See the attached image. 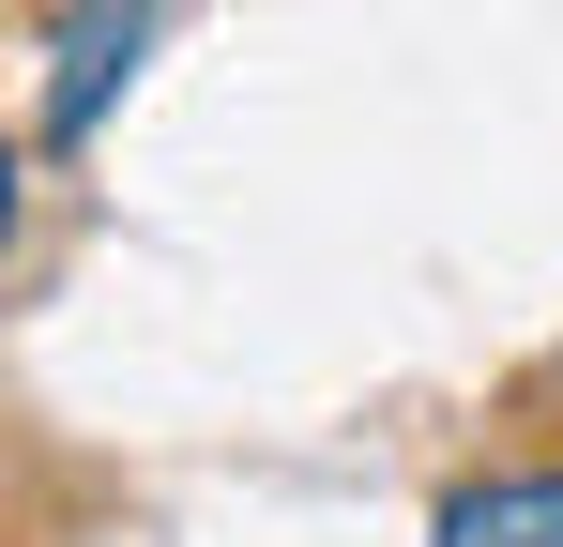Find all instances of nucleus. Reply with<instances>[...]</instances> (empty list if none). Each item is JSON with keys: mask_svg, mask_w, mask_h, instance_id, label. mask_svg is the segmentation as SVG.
Returning <instances> with one entry per match:
<instances>
[{"mask_svg": "<svg viewBox=\"0 0 563 547\" xmlns=\"http://www.w3.org/2000/svg\"><path fill=\"white\" fill-rule=\"evenodd\" d=\"M153 31H168V0H62V15H46V91H31L46 153H77L107 107H122V77H137Z\"/></svg>", "mask_w": 563, "mask_h": 547, "instance_id": "nucleus-1", "label": "nucleus"}, {"mask_svg": "<svg viewBox=\"0 0 563 547\" xmlns=\"http://www.w3.org/2000/svg\"><path fill=\"white\" fill-rule=\"evenodd\" d=\"M427 547H563V471H549V456H518V471H457L442 517H427Z\"/></svg>", "mask_w": 563, "mask_h": 547, "instance_id": "nucleus-2", "label": "nucleus"}]
</instances>
